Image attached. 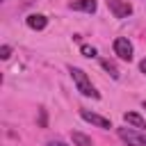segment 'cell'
Returning a JSON list of instances; mask_svg holds the SVG:
<instances>
[{
    "label": "cell",
    "mask_w": 146,
    "mask_h": 146,
    "mask_svg": "<svg viewBox=\"0 0 146 146\" xmlns=\"http://www.w3.org/2000/svg\"><path fill=\"white\" fill-rule=\"evenodd\" d=\"M119 132V137L128 144V146H146V135L141 132V130H128V128H119L116 130Z\"/></svg>",
    "instance_id": "2"
},
{
    "label": "cell",
    "mask_w": 146,
    "mask_h": 146,
    "mask_svg": "<svg viewBox=\"0 0 146 146\" xmlns=\"http://www.w3.org/2000/svg\"><path fill=\"white\" fill-rule=\"evenodd\" d=\"M139 68H141V73H146V59H141V62H139Z\"/></svg>",
    "instance_id": "13"
},
{
    "label": "cell",
    "mask_w": 146,
    "mask_h": 146,
    "mask_svg": "<svg viewBox=\"0 0 146 146\" xmlns=\"http://www.w3.org/2000/svg\"><path fill=\"white\" fill-rule=\"evenodd\" d=\"M100 64H103V68H105V71H107V73H110L112 78H119V75H121V73H119V68H116V66H114L112 62H107V59H103Z\"/></svg>",
    "instance_id": "10"
},
{
    "label": "cell",
    "mask_w": 146,
    "mask_h": 146,
    "mask_svg": "<svg viewBox=\"0 0 146 146\" xmlns=\"http://www.w3.org/2000/svg\"><path fill=\"white\" fill-rule=\"evenodd\" d=\"M68 73H71V78H73V82H75V87H78V91H80L82 96H87V98H100V94L96 91V87L91 84V80L87 78V73H84L82 68L71 66Z\"/></svg>",
    "instance_id": "1"
},
{
    "label": "cell",
    "mask_w": 146,
    "mask_h": 146,
    "mask_svg": "<svg viewBox=\"0 0 146 146\" xmlns=\"http://www.w3.org/2000/svg\"><path fill=\"white\" fill-rule=\"evenodd\" d=\"M48 146H66V144H64V141H50Z\"/></svg>",
    "instance_id": "14"
},
{
    "label": "cell",
    "mask_w": 146,
    "mask_h": 146,
    "mask_svg": "<svg viewBox=\"0 0 146 146\" xmlns=\"http://www.w3.org/2000/svg\"><path fill=\"white\" fill-rule=\"evenodd\" d=\"M9 55H11V46H2L0 48V57L2 59H9Z\"/></svg>",
    "instance_id": "12"
},
{
    "label": "cell",
    "mask_w": 146,
    "mask_h": 146,
    "mask_svg": "<svg viewBox=\"0 0 146 146\" xmlns=\"http://www.w3.org/2000/svg\"><path fill=\"white\" fill-rule=\"evenodd\" d=\"M25 23H27L30 30H43V27L48 25V18H46L43 14H30V16L25 18Z\"/></svg>",
    "instance_id": "7"
},
{
    "label": "cell",
    "mask_w": 146,
    "mask_h": 146,
    "mask_svg": "<svg viewBox=\"0 0 146 146\" xmlns=\"http://www.w3.org/2000/svg\"><path fill=\"white\" fill-rule=\"evenodd\" d=\"M123 121H125V123H130V125H132V128H137V130H144V128H146V121H144L137 112H125V114H123Z\"/></svg>",
    "instance_id": "8"
},
{
    "label": "cell",
    "mask_w": 146,
    "mask_h": 146,
    "mask_svg": "<svg viewBox=\"0 0 146 146\" xmlns=\"http://www.w3.org/2000/svg\"><path fill=\"white\" fill-rule=\"evenodd\" d=\"M71 139L75 146H91V137H87L82 132H71Z\"/></svg>",
    "instance_id": "9"
},
{
    "label": "cell",
    "mask_w": 146,
    "mask_h": 146,
    "mask_svg": "<svg viewBox=\"0 0 146 146\" xmlns=\"http://www.w3.org/2000/svg\"><path fill=\"white\" fill-rule=\"evenodd\" d=\"M80 52H82L84 57H96V48H94V46H87V43L80 48Z\"/></svg>",
    "instance_id": "11"
},
{
    "label": "cell",
    "mask_w": 146,
    "mask_h": 146,
    "mask_svg": "<svg viewBox=\"0 0 146 146\" xmlns=\"http://www.w3.org/2000/svg\"><path fill=\"white\" fill-rule=\"evenodd\" d=\"M80 116H82L87 123L96 125V128H103V130H110V128H112V121H110V119H105V116H100V114H96V112L80 110Z\"/></svg>",
    "instance_id": "4"
},
{
    "label": "cell",
    "mask_w": 146,
    "mask_h": 146,
    "mask_svg": "<svg viewBox=\"0 0 146 146\" xmlns=\"http://www.w3.org/2000/svg\"><path fill=\"white\" fill-rule=\"evenodd\" d=\"M68 7H71V9H75V11H84V14H94V11L98 9L96 0H71V2H68Z\"/></svg>",
    "instance_id": "6"
},
{
    "label": "cell",
    "mask_w": 146,
    "mask_h": 146,
    "mask_svg": "<svg viewBox=\"0 0 146 146\" xmlns=\"http://www.w3.org/2000/svg\"><path fill=\"white\" fill-rule=\"evenodd\" d=\"M141 105H144V110H146V100H144V103H141Z\"/></svg>",
    "instance_id": "15"
},
{
    "label": "cell",
    "mask_w": 146,
    "mask_h": 146,
    "mask_svg": "<svg viewBox=\"0 0 146 146\" xmlns=\"http://www.w3.org/2000/svg\"><path fill=\"white\" fill-rule=\"evenodd\" d=\"M0 2H5V0H0Z\"/></svg>",
    "instance_id": "16"
},
{
    "label": "cell",
    "mask_w": 146,
    "mask_h": 146,
    "mask_svg": "<svg viewBox=\"0 0 146 146\" xmlns=\"http://www.w3.org/2000/svg\"><path fill=\"white\" fill-rule=\"evenodd\" d=\"M114 55L123 62H130L132 59V43L125 36H116L114 39Z\"/></svg>",
    "instance_id": "3"
},
{
    "label": "cell",
    "mask_w": 146,
    "mask_h": 146,
    "mask_svg": "<svg viewBox=\"0 0 146 146\" xmlns=\"http://www.w3.org/2000/svg\"><path fill=\"white\" fill-rule=\"evenodd\" d=\"M107 7L116 18H128L132 14V5L125 2V0H107Z\"/></svg>",
    "instance_id": "5"
}]
</instances>
